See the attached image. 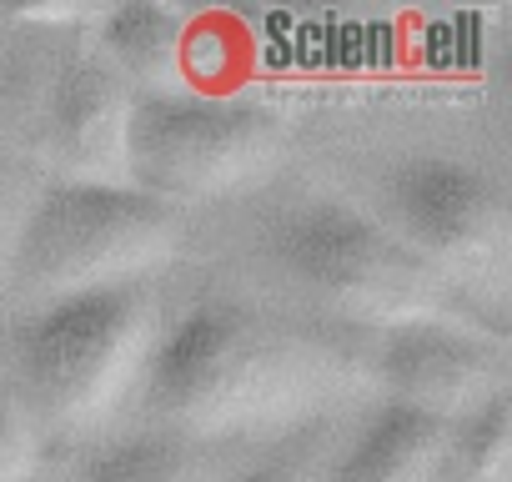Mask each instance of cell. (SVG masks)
<instances>
[{"mask_svg":"<svg viewBox=\"0 0 512 482\" xmlns=\"http://www.w3.org/2000/svg\"><path fill=\"white\" fill-rule=\"evenodd\" d=\"M367 397L362 337L262 292H211L166 312L131 422L216 447H277Z\"/></svg>","mask_w":512,"mask_h":482,"instance_id":"6da1fadb","label":"cell"},{"mask_svg":"<svg viewBox=\"0 0 512 482\" xmlns=\"http://www.w3.org/2000/svg\"><path fill=\"white\" fill-rule=\"evenodd\" d=\"M246 201L251 267L267 282L262 297L352 337L472 317L357 196L277 176Z\"/></svg>","mask_w":512,"mask_h":482,"instance_id":"7a4b0ae2","label":"cell"},{"mask_svg":"<svg viewBox=\"0 0 512 482\" xmlns=\"http://www.w3.org/2000/svg\"><path fill=\"white\" fill-rule=\"evenodd\" d=\"M166 312V282H136L6 322L0 362L51 452H86L131 422Z\"/></svg>","mask_w":512,"mask_h":482,"instance_id":"3957f363","label":"cell"},{"mask_svg":"<svg viewBox=\"0 0 512 482\" xmlns=\"http://www.w3.org/2000/svg\"><path fill=\"white\" fill-rule=\"evenodd\" d=\"M186 252L191 216L136 186L41 181L0 282V317L16 322L71 297L166 282Z\"/></svg>","mask_w":512,"mask_h":482,"instance_id":"277c9868","label":"cell"},{"mask_svg":"<svg viewBox=\"0 0 512 482\" xmlns=\"http://www.w3.org/2000/svg\"><path fill=\"white\" fill-rule=\"evenodd\" d=\"M402 247L442 282L452 297L507 332V287H512V206L502 176L442 146H412L377 166L372 196L362 201Z\"/></svg>","mask_w":512,"mask_h":482,"instance_id":"5b68a950","label":"cell"},{"mask_svg":"<svg viewBox=\"0 0 512 482\" xmlns=\"http://www.w3.org/2000/svg\"><path fill=\"white\" fill-rule=\"evenodd\" d=\"M292 121L246 91H171L136 96L131 111V186L196 216L246 201L287 176Z\"/></svg>","mask_w":512,"mask_h":482,"instance_id":"8992f818","label":"cell"},{"mask_svg":"<svg viewBox=\"0 0 512 482\" xmlns=\"http://www.w3.org/2000/svg\"><path fill=\"white\" fill-rule=\"evenodd\" d=\"M362 362H367V387L377 402L427 412L447 427L512 392L507 332L472 317L407 322V327L372 332L362 337Z\"/></svg>","mask_w":512,"mask_h":482,"instance_id":"52a82bcc","label":"cell"},{"mask_svg":"<svg viewBox=\"0 0 512 482\" xmlns=\"http://www.w3.org/2000/svg\"><path fill=\"white\" fill-rule=\"evenodd\" d=\"M447 437V422L367 397L357 407V422H342L322 482H442Z\"/></svg>","mask_w":512,"mask_h":482,"instance_id":"ba28073f","label":"cell"},{"mask_svg":"<svg viewBox=\"0 0 512 482\" xmlns=\"http://www.w3.org/2000/svg\"><path fill=\"white\" fill-rule=\"evenodd\" d=\"M191 31L196 11L166 6V0H136V6H96L86 41L136 96H171L186 91Z\"/></svg>","mask_w":512,"mask_h":482,"instance_id":"9c48e42d","label":"cell"},{"mask_svg":"<svg viewBox=\"0 0 512 482\" xmlns=\"http://www.w3.org/2000/svg\"><path fill=\"white\" fill-rule=\"evenodd\" d=\"M267 447H216L161 427H121L76 452L71 482H231Z\"/></svg>","mask_w":512,"mask_h":482,"instance_id":"30bf717a","label":"cell"},{"mask_svg":"<svg viewBox=\"0 0 512 482\" xmlns=\"http://www.w3.org/2000/svg\"><path fill=\"white\" fill-rule=\"evenodd\" d=\"M442 482H512V392L452 422Z\"/></svg>","mask_w":512,"mask_h":482,"instance_id":"8fae6325","label":"cell"},{"mask_svg":"<svg viewBox=\"0 0 512 482\" xmlns=\"http://www.w3.org/2000/svg\"><path fill=\"white\" fill-rule=\"evenodd\" d=\"M51 477V447L16 392L6 362H0V482H46Z\"/></svg>","mask_w":512,"mask_h":482,"instance_id":"7c38bea8","label":"cell"},{"mask_svg":"<svg viewBox=\"0 0 512 482\" xmlns=\"http://www.w3.org/2000/svg\"><path fill=\"white\" fill-rule=\"evenodd\" d=\"M342 422L347 417L322 422V427H312L302 437H287V442L267 447L262 457H251L231 482H322L327 477V457H332V447L342 437Z\"/></svg>","mask_w":512,"mask_h":482,"instance_id":"4fadbf2b","label":"cell"},{"mask_svg":"<svg viewBox=\"0 0 512 482\" xmlns=\"http://www.w3.org/2000/svg\"><path fill=\"white\" fill-rule=\"evenodd\" d=\"M41 176L21 161V151L0 136V282H6V267H11V247L21 236V221H26V206L36 196Z\"/></svg>","mask_w":512,"mask_h":482,"instance_id":"5bb4252c","label":"cell"},{"mask_svg":"<svg viewBox=\"0 0 512 482\" xmlns=\"http://www.w3.org/2000/svg\"><path fill=\"white\" fill-rule=\"evenodd\" d=\"M46 482H51V477H46Z\"/></svg>","mask_w":512,"mask_h":482,"instance_id":"9a60e30c","label":"cell"}]
</instances>
